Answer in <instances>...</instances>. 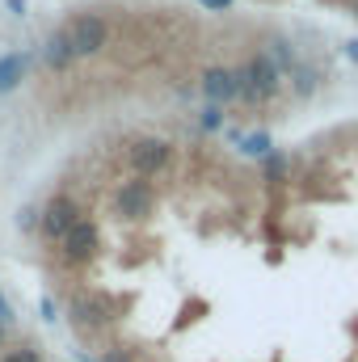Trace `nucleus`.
I'll use <instances>...</instances> for the list:
<instances>
[{"label":"nucleus","mask_w":358,"mask_h":362,"mask_svg":"<svg viewBox=\"0 0 358 362\" xmlns=\"http://www.w3.org/2000/svg\"><path fill=\"white\" fill-rule=\"evenodd\" d=\"M42 59L51 72H68L76 64V51H72V38H68V25H55L47 38H42Z\"/></svg>","instance_id":"nucleus-9"},{"label":"nucleus","mask_w":358,"mask_h":362,"mask_svg":"<svg viewBox=\"0 0 358 362\" xmlns=\"http://www.w3.org/2000/svg\"><path fill=\"white\" fill-rule=\"evenodd\" d=\"M262 173H266V181H282L287 177V156L282 152H270L266 160H262Z\"/></svg>","instance_id":"nucleus-15"},{"label":"nucleus","mask_w":358,"mask_h":362,"mask_svg":"<svg viewBox=\"0 0 358 362\" xmlns=\"http://www.w3.org/2000/svg\"><path fill=\"white\" fill-rule=\"evenodd\" d=\"M266 55L278 64V72H282V76H291V72L299 68V55H295V47H291L282 34H274V38L266 42Z\"/></svg>","instance_id":"nucleus-11"},{"label":"nucleus","mask_w":358,"mask_h":362,"mask_svg":"<svg viewBox=\"0 0 358 362\" xmlns=\"http://www.w3.org/2000/svg\"><path fill=\"white\" fill-rule=\"evenodd\" d=\"M68 38H72V51L76 59H93L110 47V21L101 13H76L68 21Z\"/></svg>","instance_id":"nucleus-6"},{"label":"nucleus","mask_w":358,"mask_h":362,"mask_svg":"<svg viewBox=\"0 0 358 362\" xmlns=\"http://www.w3.org/2000/svg\"><path fill=\"white\" fill-rule=\"evenodd\" d=\"M38 316H42V325H55V320H59V303H55L51 295H42V299H38Z\"/></svg>","instance_id":"nucleus-18"},{"label":"nucleus","mask_w":358,"mask_h":362,"mask_svg":"<svg viewBox=\"0 0 358 362\" xmlns=\"http://www.w3.org/2000/svg\"><path fill=\"white\" fill-rule=\"evenodd\" d=\"M0 362H42V350L34 346V341H21V346H13V350H4Z\"/></svg>","instance_id":"nucleus-14"},{"label":"nucleus","mask_w":358,"mask_h":362,"mask_svg":"<svg viewBox=\"0 0 358 362\" xmlns=\"http://www.w3.org/2000/svg\"><path fill=\"white\" fill-rule=\"evenodd\" d=\"M152 211H156V189H152V181L148 177L118 181V189H114V215H118L122 223H144V219H152Z\"/></svg>","instance_id":"nucleus-5"},{"label":"nucleus","mask_w":358,"mask_h":362,"mask_svg":"<svg viewBox=\"0 0 358 362\" xmlns=\"http://www.w3.org/2000/svg\"><path fill=\"white\" fill-rule=\"evenodd\" d=\"M236 89H241L245 105H266L282 89V72L266 51H253L245 64H236Z\"/></svg>","instance_id":"nucleus-1"},{"label":"nucleus","mask_w":358,"mask_h":362,"mask_svg":"<svg viewBox=\"0 0 358 362\" xmlns=\"http://www.w3.org/2000/svg\"><path fill=\"white\" fill-rule=\"evenodd\" d=\"M198 127H202V131H219V127H224V110H219V105H207V110L198 114Z\"/></svg>","instance_id":"nucleus-17"},{"label":"nucleus","mask_w":358,"mask_h":362,"mask_svg":"<svg viewBox=\"0 0 358 362\" xmlns=\"http://www.w3.org/2000/svg\"><path fill=\"white\" fill-rule=\"evenodd\" d=\"M4 4H8V13H13V17H25V13H30V4H25V0H4Z\"/></svg>","instance_id":"nucleus-21"},{"label":"nucleus","mask_w":358,"mask_h":362,"mask_svg":"<svg viewBox=\"0 0 358 362\" xmlns=\"http://www.w3.org/2000/svg\"><path fill=\"white\" fill-rule=\"evenodd\" d=\"M17 228L21 232H38L42 228V206H21L17 211Z\"/></svg>","instance_id":"nucleus-16"},{"label":"nucleus","mask_w":358,"mask_h":362,"mask_svg":"<svg viewBox=\"0 0 358 362\" xmlns=\"http://www.w3.org/2000/svg\"><path fill=\"white\" fill-rule=\"evenodd\" d=\"M68 316H72V325H76V333H101V329H110L114 320H118V308H114V299H105L101 291H76L72 295V303H68Z\"/></svg>","instance_id":"nucleus-2"},{"label":"nucleus","mask_w":358,"mask_h":362,"mask_svg":"<svg viewBox=\"0 0 358 362\" xmlns=\"http://www.w3.org/2000/svg\"><path fill=\"white\" fill-rule=\"evenodd\" d=\"M198 4H202V8H211V13H228L236 0H198Z\"/></svg>","instance_id":"nucleus-20"},{"label":"nucleus","mask_w":358,"mask_h":362,"mask_svg":"<svg viewBox=\"0 0 358 362\" xmlns=\"http://www.w3.org/2000/svg\"><path fill=\"white\" fill-rule=\"evenodd\" d=\"M236 144H241L245 156H258V160H266L270 152H274V139H270L266 131H258V135H241Z\"/></svg>","instance_id":"nucleus-12"},{"label":"nucleus","mask_w":358,"mask_h":362,"mask_svg":"<svg viewBox=\"0 0 358 362\" xmlns=\"http://www.w3.org/2000/svg\"><path fill=\"white\" fill-rule=\"evenodd\" d=\"M97 253H101V228H97L93 215H85V219L68 232V240L59 245V262H64L68 270H81V266L97 262Z\"/></svg>","instance_id":"nucleus-7"},{"label":"nucleus","mask_w":358,"mask_h":362,"mask_svg":"<svg viewBox=\"0 0 358 362\" xmlns=\"http://www.w3.org/2000/svg\"><path fill=\"white\" fill-rule=\"evenodd\" d=\"M25 68H30V55H25V51H8V55L0 59V93L17 89L21 76H25Z\"/></svg>","instance_id":"nucleus-10"},{"label":"nucleus","mask_w":358,"mask_h":362,"mask_svg":"<svg viewBox=\"0 0 358 362\" xmlns=\"http://www.w3.org/2000/svg\"><path fill=\"white\" fill-rule=\"evenodd\" d=\"M0 320H4V325H13V303L4 299V291H0Z\"/></svg>","instance_id":"nucleus-23"},{"label":"nucleus","mask_w":358,"mask_h":362,"mask_svg":"<svg viewBox=\"0 0 358 362\" xmlns=\"http://www.w3.org/2000/svg\"><path fill=\"white\" fill-rule=\"evenodd\" d=\"M198 89L207 97V105H228V101H241V89H236V68H207L202 72V81H198Z\"/></svg>","instance_id":"nucleus-8"},{"label":"nucleus","mask_w":358,"mask_h":362,"mask_svg":"<svg viewBox=\"0 0 358 362\" xmlns=\"http://www.w3.org/2000/svg\"><path fill=\"white\" fill-rule=\"evenodd\" d=\"M4 341H8V325L0 320V350H4Z\"/></svg>","instance_id":"nucleus-24"},{"label":"nucleus","mask_w":358,"mask_h":362,"mask_svg":"<svg viewBox=\"0 0 358 362\" xmlns=\"http://www.w3.org/2000/svg\"><path fill=\"white\" fill-rule=\"evenodd\" d=\"M97 362H135V358H131V350H122V346H114V350H105V354H101Z\"/></svg>","instance_id":"nucleus-19"},{"label":"nucleus","mask_w":358,"mask_h":362,"mask_svg":"<svg viewBox=\"0 0 358 362\" xmlns=\"http://www.w3.org/2000/svg\"><path fill=\"white\" fill-rule=\"evenodd\" d=\"M81 219H85V206H81L72 194H51V198L42 202V228H38V236H42L47 245H64L68 232H72Z\"/></svg>","instance_id":"nucleus-3"},{"label":"nucleus","mask_w":358,"mask_h":362,"mask_svg":"<svg viewBox=\"0 0 358 362\" xmlns=\"http://www.w3.org/2000/svg\"><path fill=\"white\" fill-rule=\"evenodd\" d=\"M354 17H358V0H354Z\"/></svg>","instance_id":"nucleus-25"},{"label":"nucleus","mask_w":358,"mask_h":362,"mask_svg":"<svg viewBox=\"0 0 358 362\" xmlns=\"http://www.w3.org/2000/svg\"><path fill=\"white\" fill-rule=\"evenodd\" d=\"M127 165H131V173L135 177H161L169 165H173V144L169 139H161V135H139V139H131V148H127Z\"/></svg>","instance_id":"nucleus-4"},{"label":"nucleus","mask_w":358,"mask_h":362,"mask_svg":"<svg viewBox=\"0 0 358 362\" xmlns=\"http://www.w3.org/2000/svg\"><path fill=\"white\" fill-rule=\"evenodd\" d=\"M291 81H295V97H312L316 85H321V72H316V68H308V64H299V68L291 72Z\"/></svg>","instance_id":"nucleus-13"},{"label":"nucleus","mask_w":358,"mask_h":362,"mask_svg":"<svg viewBox=\"0 0 358 362\" xmlns=\"http://www.w3.org/2000/svg\"><path fill=\"white\" fill-rule=\"evenodd\" d=\"M342 55H346L350 64H358V38H350V42H342Z\"/></svg>","instance_id":"nucleus-22"}]
</instances>
